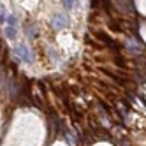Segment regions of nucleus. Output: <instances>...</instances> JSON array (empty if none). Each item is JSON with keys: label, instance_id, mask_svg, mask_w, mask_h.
<instances>
[{"label": "nucleus", "instance_id": "f257e3e1", "mask_svg": "<svg viewBox=\"0 0 146 146\" xmlns=\"http://www.w3.org/2000/svg\"><path fill=\"white\" fill-rule=\"evenodd\" d=\"M14 53H16L19 58H21L23 62H27V64H32V62H34V55H32V51H30V49H28V46H25V44L16 46Z\"/></svg>", "mask_w": 146, "mask_h": 146}, {"label": "nucleus", "instance_id": "f03ea898", "mask_svg": "<svg viewBox=\"0 0 146 146\" xmlns=\"http://www.w3.org/2000/svg\"><path fill=\"white\" fill-rule=\"evenodd\" d=\"M111 2H114V5H116L121 13H127V11L134 13V5H132L130 0H111Z\"/></svg>", "mask_w": 146, "mask_h": 146}, {"label": "nucleus", "instance_id": "7ed1b4c3", "mask_svg": "<svg viewBox=\"0 0 146 146\" xmlns=\"http://www.w3.org/2000/svg\"><path fill=\"white\" fill-rule=\"evenodd\" d=\"M51 25H53V27H55L56 30L64 28V27L67 25V16H64V14H55L53 21H51Z\"/></svg>", "mask_w": 146, "mask_h": 146}, {"label": "nucleus", "instance_id": "20e7f679", "mask_svg": "<svg viewBox=\"0 0 146 146\" xmlns=\"http://www.w3.org/2000/svg\"><path fill=\"white\" fill-rule=\"evenodd\" d=\"M16 34H18L16 27H11V25L5 27V37H7L9 40H14V39H16Z\"/></svg>", "mask_w": 146, "mask_h": 146}, {"label": "nucleus", "instance_id": "39448f33", "mask_svg": "<svg viewBox=\"0 0 146 146\" xmlns=\"http://www.w3.org/2000/svg\"><path fill=\"white\" fill-rule=\"evenodd\" d=\"M5 19H7V25H11V27H16V25H18V19H16L13 14H9Z\"/></svg>", "mask_w": 146, "mask_h": 146}, {"label": "nucleus", "instance_id": "423d86ee", "mask_svg": "<svg viewBox=\"0 0 146 146\" xmlns=\"http://www.w3.org/2000/svg\"><path fill=\"white\" fill-rule=\"evenodd\" d=\"M62 4L65 5V9H72L74 7V0H62Z\"/></svg>", "mask_w": 146, "mask_h": 146}]
</instances>
